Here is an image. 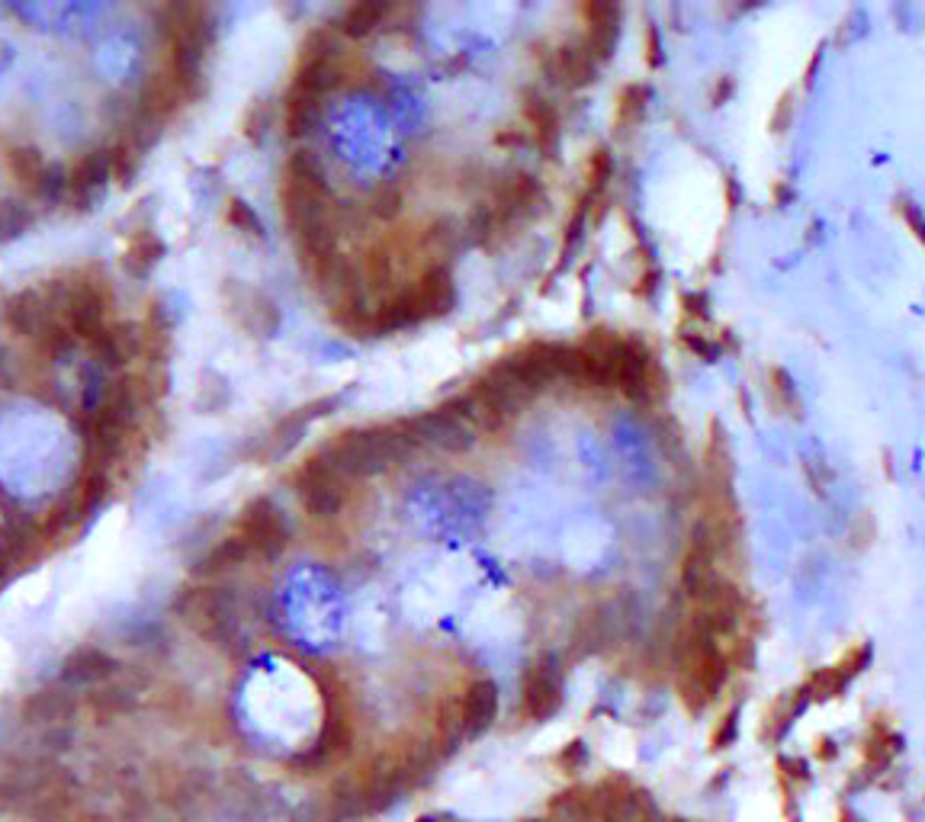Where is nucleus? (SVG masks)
I'll return each instance as SVG.
<instances>
[{"label": "nucleus", "instance_id": "obj_1", "mask_svg": "<svg viewBox=\"0 0 925 822\" xmlns=\"http://www.w3.org/2000/svg\"><path fill=\"white\" fill-rule=\"evenodd\" d=\"M572 383L588 392H617L640 406L659 392V366L640 338L611 328H592L572 344Z\"/></svg>", "mask_w": 925, "mask_h": 822}, {"label": "nucleus", "instance_id": "obj_2", "mask_svg": "<svg viewBox=\"0 0 925 822\" xmlns=\"http://www.w3.org/2000/svg\"><path fill=\"white\" fill-rule=\"evenodd\" d=\"M457 300H460V290L454 277V263H428L414 277H409L399 290L373 303L366 338L421 328L434 318H444L457 306Z\"/></svg>", "mask_w": 925, "mask_h": 822}, {"label": "nucleus", "instance_id": "obj_3", "mask_svg": "<svg viewBox=\"0 0 925 822\" xmlns=\"http://www.w3.org/2000/svg\"><path fill=\"white\" fill-rule=\"evenodd\" d=\"M547 206V190L530 171H505L489 184L485 200L466 215L463 235L479 248H499Z\"/></svg>", "mask_w": 925, "mask_h": 822}, {"label": "nucleus", "instance_id": "obj_4", "mask_svg": "<svg viewBox=\"0 0 925 822\" xmlns=\"http://www.w3.org/2000/svg\"><path fill=\"white\" fill-rule=\"evenodd\" d=\"M318 454L331 462L348 482H363L373 475L389 472L393 466L409 457V444L399 431V424H360L344 427L335 434Z\"/></svg>", "mask_w": 925, "mask_h": 822}, {"label": "nucleus", "instance_id": "obj_5", "mask_svg": "<svg viewBox=\"0 0 925 822\" xmlns=\"http://www.w3.org/2000/svg\"><path fill=\"white\" fill-rule=\"evenodd\" d=\"M729 659L717 636L694 626L688 620L684 633L678 636V694L691 714L707 711L726 684Z\"/></svg>", "mask_w": 925, "mask_h": 822}, {"label": "nucleus", "instance_id": "obj_6", "mask_svg": "<svg viewBox=\"0 0 925 822\" xmlns=\"http://www.w3.org/2000/svg\"><path fill=\"white\" fill-rule=\"evenodd\" d=\"M315 681H318V691H321L325 714H321V729H318L315 745L293 762L296 768H321V765H331L335 759H341V755L351 752L354 732H358L354 697H351L348 681H344L335 668H321V671L315 674Z\"/></svg>", "mask_w": 925, "mask_h": 822}, {"label": "nucleus", "instance_id": "obj_7", "mask_svg": "<svg viewBox=\"0 0 925 822\" xmlns=\"http://www.w3.org/2000/svg\"><path fill=\"white\" fill-rule=\"evenodd\" d=\"M396 424H399L409 450H434V454H444V457H463L479 441V431L469 418L463 396H454V399L421 411L414 418H402Z\"/></svg>", "mask_w": 925, "mask_h": 822}, {"label": "nucleus", "instance_id": "obj_8", "mask_svg": "<svg viewBox=\"0 0 925 822\" xmlns=\"http://www.w3.org/2000/svg\"><path fill=\"white\" fill-rule=\"evenodd\" d=\"M499 369L512 379L514 386L534 402L543 392L572 383L575 373V351L565 341H530L499 360Z\"/></svg>", "mask_w": 925, "mask_h": 822}, {"label": "nucleus", "instance_id": "obj_9", "mask_svg": "<svg viewBox=\"0 0 925 822\" xmlns=\"http://www.w3.org/2000/svg\"><path fill=\"white\" fill-rule=\"evenodd\" d=\"M293 495L312 520H338L348 512L351 482L315 450L293 472Z\"/></svg>", "mask_w": 925, "mask_h": 822}, {"label": "nucleus", "instance_id": "obj_10", "mask_svg": "<svg viewBox=\"0 0 925 822\" xmlns=\"http://www.w3.org/2000/svg\"><path fill=\"white\" fill-rule=\"evenodd\" d=\"M232 533L245 543L251 560L260 563H277L290 550V524L270 498H255L235 520Z\"/></svg>", "mask_w": 925, "mask_h": 822}, {"label": "nucleus", "instance_id": "obj_11", "mask_svg": "<svg viewBox=\"0 0 925 822\" xmlns=\"http://www.w3.org/2000/svg\"><path fill=\"white\" fill-rule=\"evenodd\" d=\"M563 701L565 674L560 656L553 653L534 656L520 678V714L530 723H547L563 711Z\"/></svg>", "mask_w": 925, "mask_h": 822}, {"label": "nucleus", "instance_id": "obj_12", "mask_svg": "<svg viewBox=\"0 0 925 822\" xmlns=\"http://www.w3.org/2000/svg\"><path fill=\"white\" fill-rule=\"evenodd\" d=\"M502 697H499V684L492 678H476L463 688V694L447 707V714L441 719V732L457 742V739H476L482 736L495 717H499Z\"/></svg>", "mask_w": 925, "mask_h": 822}, {"label": "nucleus", "instance_id": "obj_13", "mask_svg": "<svg viewBox=\"0 0 925 822\" xmlns=\"http://www.w3.org/2000/svg\"><path fill=\"white\" fill-rule=\"evenodd\" d=\"M540 68L547 81L560 84L565 91H582L598 81L601 61L582 46V39H563L540 51Z\"/></svg>", "mask_w": 925, "mask_h": 822}, {"label": "nucleus", "instance_id": "obj_14", "mask_svg": "<svg viewBox=\"0 0 925 822\" xmlns=\"http://www.w3.org/2000/svg\"><path fill=\"white\" fill-rule=\"evenodd\" d=\"M520 122L527 132V142H534L547 157H553L563 142V109L540 94L537 87L520 91Z\"/></svg>", "mask_w": 925, "mask_h": 822}, {"label": "nucleus", "instance_id": "obj_15", "mask_svg": "<svg viewBox=\"0 0 925 822\" xmlns=\"http://www.w3.org/2000/svg\"><path fill=\"white\" fill-rule=\"evenodd\" d=\"M578 20H582V36H578L582 46L605 64L614 55L617 39H620V20H623L620 3L585 0L578 3Z\"/></svg>", "mask_w": 925, "mask_h": 822}, {"label": "nucleus", "instance_id": "obj_16", "mask_svg": "<svg viewBox=\"0 0 925 822\" xmlns=\"http://www.w3.org/2000/svg\"><path fill=\"white\" fill-rule=\"evenodd\" d=\"M406 7L402 3H386V0H354L344 7V13L338 16L335 30L338 36L351 39V43H363L370 36H376L379 30L393 26L396 16H402Z\"/></svg>", "mask_w": 925, "mask_h": 822}, {"label": "nucleus", "instance_id": "obj_17", "mask_svg": "<svg viewBox=\"0 0 925 822\" xmlns=\"http://www.w3.org/2000/svg\"><path fill=\"white\" fill-rule=\"evenodd\" d=\"M640 797L630 780L623 777H605L592 787V813L595 822H636L640 813Z\"/></svg>", "mask_w": 925, "mask_h": 822}, {"label": "nucleus", "instance_id": "obj_18", "mask_svg": "<svg viewBox=\"0 0 925 822\" xmlns=\"http://www.w3.org/2000/svg\"><path fill=\"white\" fill-rule=\"evenodd\" d=\"M611 177H614V154L608 145H598L585 161V174H582V190L575 193L592 212H601L608 203V190H611Z\"/></svg>", "mask_w": 925, "mask_h": 822}, {"label": "nucleus", "instance_id": "obj_19", "mask_svg": "<svg viewBox=\"0 0 925 822\" xmlns=\"http://www.w3.org/2000/svg\"><path fill=\"white\" fill-rule=\"evenodd\" d=\"M406 203H409V193L399 180H383L376 184L366 200H363V212L373 219V222H386V225H396L402 215H406Z\"/></svg>", "mask_w": 925, "mask_h": 822}, {"label": "nucleus", "instance_id": "obj_20", "mask_svg": "<svg viewBox=\"0 0 925 822\" xmlns=\"http://www.w3.org/2000/svg\"><path fill=\"white\" fill-rule=\"evenodd\" d=\"M646 103H649V87L640 81H630L617 91L614 129L620 136H630L640 129V122L646 119Z\"/></svg>", "mask_w": 925, "mask_h": 822}, {"label": "nucleus", "instance_id": "obj_21", "mask_svg": "<svg viewBox=\"0 0 925 822\" xmlns=\"http://www.w3.org/2000/svg\"><path fill=\"white\" fill-rule=\"evenodd\" d=\"M109 174H113V152L84 154V157L78 161V167H74L71 187H74V193L87 203V200H94V197L101 193Z\"/></svg>", "mask_w": 925, "mask_h": 822}, {"label": "nucleus", "instance_id": "obj_22", "mask_svg": "<svg viewBox=\"0 0 925 822\" xmlns=\"http://www.w3.org/2000/svg\"><path fill=\"white\" fill-rule=\"evenodd\" d=\"M331 406H335V399H315V402H308V406H300L286 421H280V427L267 437V441H270V454H280V450H286L293 441H300V434L306 431L308 424L318 421L321 414H328Z\"/></svg>", "mask_w": 925, "mask_h": 822}, {"label": "nucleus", "instance_id": "obj_23", "mask_svg": "<svg viewBox=\"0 0 925 822\" xmlns=\"http://www.w3.org/2000/svg\"><path fill=\"white\" fill-rule=\"evenodd\" d=\"M161 255H164L161 238L154 235L152 228H142L126 245V270L136 273V277H149L154 270V263L161 260Z\"/></svg>", "mask_w": 925, "mask_h": 822}, {"label": "nucleus", "instance_id": "obj_24", "mask_svg": "<svg viewBox=\"0 0 925 822\" xmlns=\"http://www.w3.org/2000/svg\"><path fill=\"white\" fill-rule=\"evenodd\" d=\"M550 820L553 822H595L592 813V787H569L553 797L550 803Z\"/></svg>", "mask_w": 925, "mask_h": 822}, {"label": "nucleus", "instance_id": "obj_25", "mask_svg": "<svg viewBox=\"0 0 925 822\" xmlns=\"http://www.w3.org/2000/svg\"><path fill=\"white\" fill-rule=\"evenodd\" d=\"M769 399L774 409L794 414L797 396H794V386H791V379H787V373H784V369H771L769 373Z\"/></svg>", "mask_w": 925, "mask_h": 822}, {"label": "nucleus", "instance_id": "obj_26", "mask_svg": "<svg viewBox=\"0 0 925 822\" xmlns=\"http://www.w3.org/2000/svg\"><path fill=\"white\" fill-rule=\"evenodd\" d=\"M225 219H229V222H232L242 235H257V238H260V232H264V225H260L257 212L251 209V206L245 203V200H229Z\"/></svg>", "mask_w": 925, "mask_h": 822}, {"label": "nucleus", "instance_id": "obj_27", "mask_svg": "<svg viewBox=\"0 0 925 822\" xmlns=\"http://www.w3.org/2000/svg\"><path fill=\"white\" fill-rule=\"evenodd\" d=\"M560 765H563L565 771H582L585 765H588V749H585V742L582 739H575V742H569L563 752H560Z\"/></svg>", "mask_w": 925, "mask_h": 822}, {"label": "nucleus", "instance_id": "obj_28", "mask_svg": "<svg viewBox=\"0 0 925 822\" xmlns=\"http://www.w3.org/2000/svg\"><path fill=\"white\" fill-rule=\"evenodd\" d=\"M736 729H739V711H729L714 729V749H726L736 739Z\"/></svg>", "mask_w": 925, "mask_h": 822}, {"label": "nucleus", "instance_id": "obj_29", "mask_svg": "<svg viewBox=\"0 0 925 822\" xmlns=\"http://www.w3.org/2000/svg\"><path fill=\"white\" fill-rule=\"evenodd\" d=\"M646 61H649V68H659L663 64V55H659V36H656V30H649V46H646Z\"/></svg>", "mask_w": 925, "mask_h": 822}, {"label": "nucleus", "instance_id": "obj_30", "mask_svg": "<svg viewBox=\"0 0 925 822\" xmlns=\"http://www.w3.org/2000/svg\"><path fill=\"white\" fill-rule=\"evenodd\" d=\"M418 822H457L450 813H424V817H418Z\"/></svg>", "mask_w": 925, "mask_h": 822}, {"label": "nucleus", "instance_id": "obj_31", "mask_svg": "<svg viewBox=\"0 0 925 822\" xmlns=\"http://www.w3.org/2000/svg\"><path fill=\"white\" fill-rule=\"evenodd\" d=\"M520 822H553V820H550V817H527V820H520Z\"/></svg>", "mask_w": 925, "mask_h": 822}, {"label": "nucleus", "instance_id": "obj_32", "mask_svg": "<svg viewBox=\"0 0 925 822\" xmlns=\"http://www.w3.org/2000/svg\"><path fill=\"white\" fill-rule=\"evenodd\" d=\"M842 822H862L855 813H842Z\"/></svg>", "mask_w": 925, "mask_h": 822}, {"label": "nucleus", "instance_id": "obj_33", "mask_svg": "<svg viewBox=\"0 0 925 822\" xmlns=\"http://www.w3.org/2000/svg\"><path fill=\"white\" fill-rule=\"evenodd\" d=\"M666 822H691V820H666Z\"/></svg>", "mask_w": 925, "mask_h": 822}]
</instances>
